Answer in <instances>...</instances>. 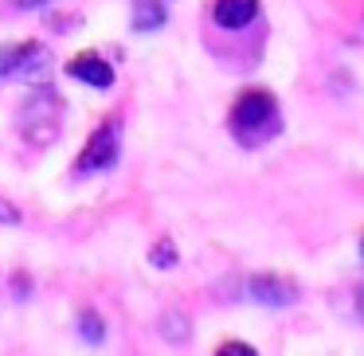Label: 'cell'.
I'll use <instances>...</instances> for the list:
<instances>
[{
	"label": "cell",
	"mask_w": 364,
	"mask_h": 356,
	"mask_svg": "<svg viewBox=\"0 0 364 356\" xmlns=\"http://www.w3.org/2000/svg\"><path fill=\"white\" fill-rule=\"evenodd\" d=\"M228 126H231V137L247 149L270 141L282 129V114H278L274 95L270 90H243L228 114Z\"/></svg>",
	"instance_id": "cell-1"
},
{
	"label": "cell",
	"mask_w": 364,
	"mask_h": 356,
	"mask_svg": "<svg viewBox=\"0 0 364 356\" xmlns=\"http://www.w3.org/2000/svg\"><path fill=\"white\" fill-rule=\"evenodd\" d=\"M59 122H63V98L55 95L51 87H40L36 95H28L20 102V114H16V126H20V137L28 145H51L59 134Z\"/></svg>",
	"instance_id": "cell-2"
},
{
	"label": "cell",
	"mask_w": 364,
	"mask_h": 356,
	"mask_svg": "<svg viewBox=\"0 0 364 356\" xmlns=\"http://www.w3.org/2000/svg\"><path fill=\"white\" fill-rule=\"evenodd\" d=\"M118 157H122V118H118V114H110V118L98 122V129L87 137L79 161H75V173H79V176L106 173V168L118 165Z\"/></svg>",
	"instance_id": "cell-3"
},
{
	"label": "cell",
	"mask_w": 364,
	"mask_h": 356,
	"mask_svg": "<svg viewBox=\"0 0 364 356\" xmlns=\"http://www.w3.org/2000/svg\"><path fill=\"white\" fill-rule=\"evenodd\" d=\"M247 298L262 301V306H294L301 298V286L286 274H255L247 278Z\"/></svg>",
	"instance_id": "cell-4"
},
{
	"label": "cell",
	"mask_w": 364,
	"mask_h": 356,
	"mask_svg": "<svg viewBox=\"0 0 364 356\" xmlns=\"http://www.w3.org/2000/svg\"><path fill=\"white\" fill-rule=\"evenodd\" d=\"M40 59H48V48H43V43H36V40H28V43H4V48H0V79H16V75L32 71Z\"/></svg>",
	"instance_id": "cell-5"
},
{
	"label": "cell",
	"mask_w": 364,
	"mask_h": 356,
	"mask_svg": "<svg viewBox=\"0 0 364 356\" xmlns=\"http://www.w3.org/2000/svg\"><path fill=\"white\" fill-rule=\"evenodd\" d=\"M67 75L79 79V82H87V87H98V90L114 87V67L106 63L98 51H79V55L67 63Z\"/></svg>",
	"instance_id": "cell-6"
},
{
	"label": "cell",
	"mask_w": 364,
	"mask_h": 356,
	"mask_svg": "<svg viewBox=\"0 0 364 356\" xmlns=\"http://www.w3.org/2000/svg\"><path fill=\"white\" fill-rule=\"evenodd\" d=\"M255 16H259V0H215L212 4V20L223 32H243Z\"/></svg>",
	"instance_id": "cell-7"
},
{
	"label": "cell",
	"mask_w": 364,
	"mask_h": 356,
	"mask_svg": "<svg viewBox=\"0 0 364 356\" xmlns=\"http://www.w3.org/2000/svg\"><path fill=\"white\" fill-rule=\"evenodd\" d=\"M165 20H168V12H165V4L161 0H134V16H129V28L134 32H157V28H165Z\"/></svg>",
	"instance_id": "cell-8"
},
{
	"label": "cell",
	"mask_w": 364,
	"mask_h": 356,
	"mask_svg": "<svg viewBox=\"0 0 364 356\" xmlns=\"http://www.w3.org/2000/svg\"><path fill=\"white\" fill-rule=\"evenodd\" d=\"M176 243L173 239H161V243H153V251H149V262L153 266H161V270H168V266H176Z\"/></svg>",
	"instance_id": "cell-9"
},
{
	"label": "cell",
	"mask_w": 364,
	"mask_h": 356,
	"mask_svg": "<svg viewBox=\"0 0 364 356\" xmlns=\"http://www.w3.org/2000/svg\"><path fill=\"white\" fill-rule=\"evenodd\" d=\"M79 333H82V340H90V345H98V340L106 337V325H102V317H98V313H82V317H79Z\"/></svg>",
	"instance_id": "cell-10"
},
{
	"label": "cell",
	"mask_w": 364,
	"mask_h": 356,
	"mask_svg": "<svg viewBox=\"0 0 364 356\" xmlns=\"http://www.w3.org/2000/svg\"><path fill=\"white\" fill-rule=\"evenodd\" d=\"M20 220H24V215H20V207L12 204V200L4 196V192H0V223H4V227H16Z\"/></svg>",
	"instance_id": "cell-11"
},
{
	"label": "cell",
	"mask_w": 364,
	"mask_h": 356,
	"mask_svg": "<svg viewBox=\"0 0 364 356\" xmlns=\"http://www.w3.org/2000/svg\"><path fill=\"white\" fill-rule=\"evenodd\" d=\"M220 356H235V352H243V356H255V348L251 345H243V340H223L220 348H215Z\"/></svg>",
	"instance_id": "cell-12"
},
{
	"label": "cell",
	"mask_w": 364,
	"mask_h": 356,
	"mask_svg": "<svg viewBox=\"0 0 364 356\" xmlns=\"http://www.w3.org/2000/svg\"><path fill=\"white\" fill-rule=\"evenodd\" d=\"M16 9H36V4H43V0H12Z\"/></svg>",
	"instance_id": "cell-13"
},
{
	"label": "cell",
	"mask_w": 364,
	"mask_h": 356,
	"mask_svg": "<svg viewBox=\"0 0 364 356\" xmlns=\"http://www.w3.org/2000/svg\"><path fill=\"white\" fill-rule=\"evenodd\" d=\"M356 313H360V321H364V286H360V293H356Z\"/></svg>",
	"instance_id": "cell-14"
},
{
	"label": "cell",
	"mask_w": 364,
	"mask_h": 356,
	"mask_svg": "<svg viewBox=\"0 0 364 356\" xmlns=\"http://www.w3.org/2000/svg\"><path fill=\"white\" fill-rule=\"evenodd\" d=\"M360 254H364V239H360Z\"/></svg>",
	"instance_id": "cell-15"
}]
</instances>
